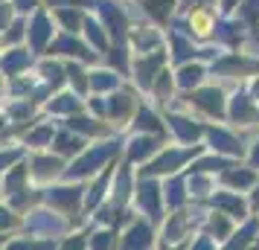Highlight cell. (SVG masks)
Wrapping results in <instances>:
<instances>
[{
    "mask_svg": "<svg viewBox=\"0 0 259 250\" xmlns=\"http://www.w3.org/2000/svg\"><path fill=\"white\" fill-rule=\"evenodd\" d=\"M195 102H198L201 108H207L210 114H222V93H219V90H201V93L195 96Z\"/></svg>",
    "mask_w": 259,
    "mask_h": 250,
    "instance_id": "1",
    "label": "cell"
},
{
    "mask_svg": "<svg viewBox=\"0 0 259 250\" xmlns=\"http://www.w3.org/2000/svg\"><path fill=\"white\" fill-rule=\"evenodd\" d=\"M219 204H222L224 210H230L236 218H242V215H245V207H242V201H239V198H230V195H224V198H219Z\"/></svg>",
    "mask_w": 259,
    "mask_h": 250,
    "instance_id": "2",
    "label": "cell"
},
{
    "mask_svg": "<svg viewBox=\"0 0 259 250\" xmlns=\"http://www.w3.org/2000/svg\"><path fill=\"white\" fill-rule=\"evenodd\" d=\"M233 114L239 122H247L250 119V105H247V99L245 96H236V108H233Z\"/></svg>",
    "mask_w": 259,
    "mask_h": 250,
    "instance_id": "3",
    "label": "cell"
},
{
    "mask_svg": "<svg viewBox=\"0 0 259 250\" xmlns=\"http://www.w3.org/2000/svg\"><path fill=\"white\" fill-rule=\"evenodd\" d=\"M212 140L219 143V148H227V152H239V145L227 137V134H222V131H212Z\"/></svg>",
    "mask_w": 259,
    "mask_h": 250,
    "instance_id": "4",
    "label": "cell"
},
{
    "mask_svg": "<svg viewBox=\"0 0 259 250\" xmlns=\"http://www.w3.org/2000/svg\"><path fill=\"white\" fill-rule=\"evenodd\" d=\"M125 244H149V230H143V227L131 230V236H128Z\"/></svg>",
    "mask_w": 259,
    "mask_h": 250,
    "instance_id": "5",
    "label": "cell"
},
{
    "mask_svg": "<svg viewBox=\"0 0 259 250\" xmlns=\"http://www.w3.org/2000/svg\"><path fill=\"white\" fill-rule=\"evenodd\" d=\"M201 79V67H187L181 73V84H195Z\"/></svg>",
    "mask_w": 259,
    "mask_h": 250,
    "instance_id": "6",
    "label": "cell"
},
{
    "mask_svg": "<svg viewBox=\"0 0 259 250\" xmlns=\"http://www.w3.org/2000/svg\"><path fill=\"white\" fill-rule=\"evenodd\" d=\"M227 180L236 183V186H247V183H253V175L250 172H239V175H227Z\"/></svg>",
    "mask_w": 259,
    "mask_h": 250,
    "instance_id": "7",
    "label": "cell"
},
{
    "mask_svg": "<svg viewBox=\"0 0 259 250\" xmlns=\"http://www.w3.org/2000/svg\"><path fill=\"white\" fill-rule=\"evenodd\" d=\"M233 6V0H224V9H230Z\"/></svg>",
    "mask_w": 259,
    "mask_h": 250,
    "instance_id": "8",
    "label": "cell"
},
{
    "mask_svg": "<svg viewBox=\"0 0 259 250\" xmlns=\"http://www.w3.org/2000/svg\"><path fill=\"white\" fill-rule=\"evenodd\" d=\"M253 163H259V148H256V155H253Z\"/></svg>",
    "mask_w": 259,
    "mask_h": 250,
    "instance_id": "9",
    "label": "cell"
}]
</instances>
